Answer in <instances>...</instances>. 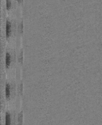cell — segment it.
<instances>
[{"label":"cell","mask_w":102,"mask_h":125,"mask_svg":"<svg viewBox=\"0 0 102 125\" xmlns=\"http://www.w3.org/2000/svg\"><path fill=\"white\" fill-rule=\"evenodd\" d=\"M11 23L8 20H7L6 22V34L7 36L9 35L11 32Z\"/></svg>","instance_id":"obj_1"},{"label":"cell","mask_w":102,"mask_h":125,"mask_svg":"<svg viewBox=\"0 0 102 125\" xmlns=\"http://www.w3.org/2000/svg\"><path fill=\"white\" fill-rule=\"evenodd\" d=\"M5 123L6 125H10L11 124V117L9 113L7 112L6 114V117H5Z\"/></svg>","instance_id":"obj_2"},{"label":"cell","mask_w":102,"mask_h":125,"mask_svg":"<svg viewBox=\"0 0 102 125\" xmlns=\"http://www.w3.org/2000/svg\"><path fill=\"white\" fill-rule=\"evenodd\" d=\"M5 92L6 96L7 97H9L10 94V85L9 83H7L5 87Z\"/></svg>","instance_id":"obj_3"},{"label":"cell","mask_w":102,"mask_h":125,"mask_svg":"<svg viewBox=\"0 0 102 125\" xmlns=\"http://www.w3.org/2000/svg\"><path fill=\"white\" fill-rule=\"evenodd\" d=\"M5 61H6V65H8L10 64V61H11V56H10V55L9 53H8V52L6 53Z\"/></svg>","instance_id":"obj_4"},{"label":"cell","mask_w":102,"mask_h":125,"mask_svg":"<svg viewBox=\"0 0 102 125\" xmlns=\"http://www.w3.org/2000/svg\"><path fill=\"white\" fill-rule=\"evenodd\" d=\"M22 113H21L19 114L18 117V122L19 125L22 124Z\"/></svg>","instance_id":"obj_5"},{"label":"cell","mask_w":102,"mask_h":125,"mask_svg":"<svg viewBox=\"0 0 102 125\" xmlns=\"http://www.w3.org/2000/svg\"><path fill=\"white\" fill-rule=\"evenodd\" d=\"M6 3H7V6L8 7V6H9L11 5V2L10 0H7Z\"/></svg>","instance_id":"obj_6"}]
</instances>
